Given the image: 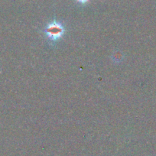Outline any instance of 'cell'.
Masks as SVG:
<instances>
[{
    "mask_svg": "<svg viewBox=\"0 0 156 156\" xmlns=\"http://www.w3.org/2000/svg\"><path fill=\"white\" fill-rule=\"evenodd\" d=\"M42 32L47 37L48 41L55 44L62 38L65 33V28L61 22L53 21L46 25L45 28L42 30Z\"/></svg>",
    "mask_w": 156,
    "mask_h": 156,
    "instance_id": "obj_1",
    "label": "cell"
},
{
    "mask_svg": "<svg viewBox=\"0 0 156 156\" xmlns=\"http://www.w3.org/2000/svg\"><path fill=\"white\" fill-rule=\"evenodd\" d=\"M78 2H80V3L81 4H85L86 2H87L89 0H76Z\"/></svg>",
    "mask_w": 156,
    "mask_h": 156,
    "instance_id": "obj_2",
    "label": "cell"
}]
</instances>
